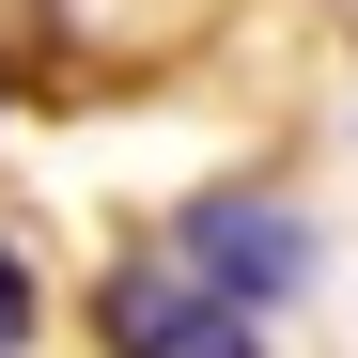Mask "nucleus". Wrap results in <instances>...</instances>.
Here are the masks:
<instances>
[{
    "mask_svg": "<svg viewBox=\"0 0 358 358\" xmlns=\"http://www.w3.org/2000/svg\"><path fill=\"white\" fill-rule=\"evenodd\" d=\"M94 343L109 358H265V312L218 296L187 250H125V265L94 280Z\"/></svg>",
    "mask_w": 358,
    "mask_h": 358,
    "instance_id": "1",
    "label": "nucleus"
},
{
    "mask_svg": "<svg viewBox=\"0 0 358 358\" xmlns=\"http://www.w3.org/2000/svg\"><path fill=\"white\" fill-rule=\"evenodd\" d=\"M187 265L218 280V296H250V312H265V296H296V280H312V234H296L280 203H187Z\"/></svg>",
    "mask_w": 358,
    "mask_h": 358,
    "instance_id": "2",
    "label": "nucleus"
},
{
    "mask_svg": "<svg viewBox=\"0 0 358 358\" xmlns=\"http://www.w3.org/2000/svg\"><path fill=\"white\" fill-rule=\"evenodd\" d=\"M31 327H47V296H31V265H16V234H0V358H16Z\"/></svg>",
    "mask_w": 358,
    "mask_h": 358,
    "instance_id": "3",
    "label": "nucleus"
}]
</instances>
